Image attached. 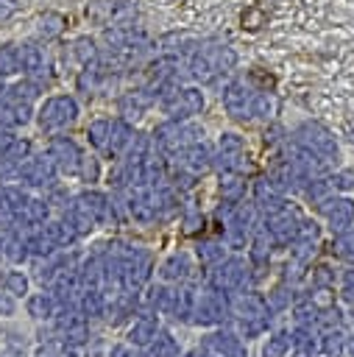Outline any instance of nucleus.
Masks as SVG:
<instances>
[{
  "mask_svg": "<svg viewBox=\"0 0 354 357\" xmlns=\"http://www.w3.org/2000/svg\"><path fill=\"white\" fill-rule=\"evenodd\" d=\"M64 25H67V20H64L61 14H56V11H45V14L36 20V33L45 36V39H53V36H59V33L64 31Z\"/></svg>",
  "mask_w": 354,
  "mask_h": 357,
  "instance_id": "nucleus-4",
  "label": "nucleus"
},
{
  "mask_svg": "<svg viewBox=\"0 0 354 357\" xmlns=\"http://www.w3.org/2000/svg\"><path fill=\"white\" fill-rule=\"evenodd\" d=\"M234 64V50L231 47H217V45H212V47H201L198 53H195V59H192V73L198 75V78H209L212 73H217V70H229Z\"/></svg>",
  "mask_w": 354,
  "mask_h": 357,
  "instance_id": "nucleus-2",
  "label": "nucleus"
},
{
  "mask_svg": "<svg viewBox=\"0 0 354 357\" xmlns=\"http://www.w3.org/2000/svg\"><path fill=\"white\" fill-rule=\"evenodd\" d=\"M72 53L78 56V59H92L95 56V45H92V39H86V36H81V39H75V45H72Z\"/></svg>",
  "mask_w": 354,
  "mask_h": 357,
  "instance_id": "nucleus-8",
  "label": "nucleus"
},
{
  "mask_svg": "<svg viewBox=\"0 0 354 357\" xmlns=\"http://www.w3.org/2000/svg\"><path fill=\"white\" fill-rule=\"evenodd\" d=\"M265 20H268V14L259 8V6H251V8H245L243 11V28H259V25H265Z\"/></svg>",
  "mask_w": 354,
  "mask_h": 357,
  "instance_id": "nucleus-7",
  "label": "nucleus"
},
{
  "mask_svg": "<svg viewBox=\"0 0 354 357\" xmlns=\"http://www.w3.org/2000/svg\"><path fill=\"white\" fill-rule=\"evenodd\" d=\"M134 6L131 3H125V0H95V3H89L86 6V17L95 22V25H111V28H117V25H128L131 20H134Z\"/></svg>",
  "mask_w": 354,
  "mask_h": 357,
  "instance_id": "nucleus-1",
  "label": "nucleus"
},
{
  "mask_svg": "<svg viewBox=\"0 0 354 357\" xmlns=\"http://www.w3.org/2000/svg\"><path fill=\"white\" fill-rule=\"evenodd\" d=\"M20 67V47L0 45V75H11Z\"/></svg>",
  "mask_w": 354,
  "mask_h": 357,
  "instance_id": "nucleus-6",
  "label": "nucleus"
},
{
  "mask_svg": "<svg viewBox=\"0 0 354 357\" xmlns=\"http://www.w3.org/2000/svg\"><path fill=\"white\" fill-rule=\"evenodd\" d=\"M20 64H22L28 73H39L42 64H45V56H42L39 47H33V45H22V50H20Z\"/></svg>",
  "mask_w": 354,
  "mask_h": 357,
  "instance_id": "nucleus-5",
  "label": "nucleus"
},
{
  "mask_svg": "<svg viewBox=\"0 0 354 357\" xmlns=\"http://www.w3.org/2000/svg\"><path fill=\"white\" fill-rule=\"evenodd\" d=\"M72 114H75L72 100H67V98H53V100H47V103H45V109H42V126L53 128V126L70 123V120H72Z\"/></svg>",
  "mask_w": 354,
  "mask_h": 357,
  "instance_id": "nucleus-3",
  "label": "nucleus"
},
{
  "mask_svg": "<svg viewBox=\"0 0 354 357\" xmlns=\"http://www.w3.org/2000/svg\"><path fill=\"white\" fill-rule=\"evenodd\" d=\"M17 0H0V22H6L8 17H14L17 14Z\"/></svg>",
  "mask_w": 354,
  "mask_h": 357,
  "instance_id": "nucleus-9",
  "label": "nucleus"
}]
</instances>
